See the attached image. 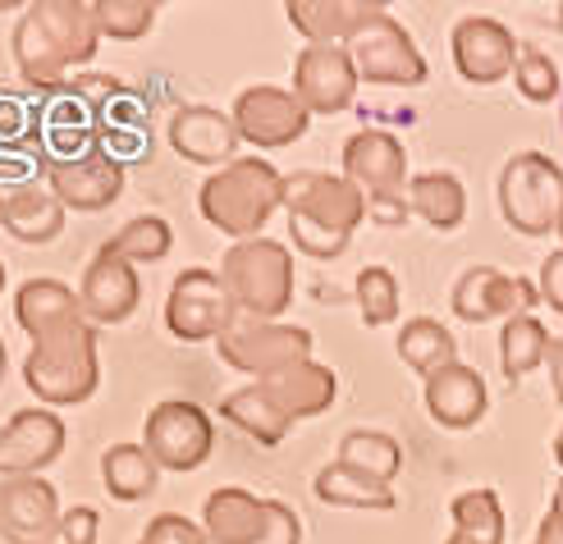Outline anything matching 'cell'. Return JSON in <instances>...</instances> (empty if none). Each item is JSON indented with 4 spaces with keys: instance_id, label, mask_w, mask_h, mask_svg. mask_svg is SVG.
I'll return each instance as SVG.
<instances>
[{
    "instance_id": "cell-1",
    "label": "cell",
    "mask_w": 563,
    "mask_h": 544,
    "mask_svg": "<svg viewBox=\"0 0 563 544\" xmlns=\"http://www.w3.org/2000/svg\"><path fill=\"white\" fill-rule=\"evenodd\" d=\"M101 27L88 0H37L14 23V65L37 92L65 88V74L97 55Z\"/></svg>"
},
{
    "instance_id": "cell-2",
    "label": "cell",
    "mask_w": 563,
    "mask_h": 544,
    "mask_svg": "<svg viewBox=\"0 0 563 544\" xmlns=\"http://www.w3.org/2000/svg\"><path fill=\"white\" fill-rule=\"evenodd\" d=\"M285 211L294 247L312 262L340 256L353 238V229L367 220V197L344 175H321V169H298L285 175Z\"/></svg>"
},
{
    "instance_id": "cell-3",
    "label": "cell",
    "mask_w": 563,
    "mask_h": 544,
    "mask_svg": "<svg viewBox=\"0 0 563 544\" xmlns=\"http://www.w3.org/2000/svg\"><path fill=\"white\" fill-rule=\"evenodd\" d=\"M197 207H202L207 224H216L234 243L262 238L266 220L285 207V175L262 156H239L224 169H211L202 192H197Z\"/></svg>"
},
{
    "instance_id": "cell-4",
    "label": "cell",
    "mask_w": 563,
    "mask_h": 544,
    "mask_svg": "<svg viewBox=\"0 0 563 544\" xmlns=\"http://www.w3.org/2000/svg\"><path fill=\"white\" fill-rule=\"evenodd\" d=\"M101 362H97V325L69 321L33 338V353L23 357V385L42 408H78L97 393Z\"/></svg>"
},
{
    "instance_id": "cell-5",
    "label": "cell",
    "mask_w": 563,
    "mask_h": 544,
    "mask_svg": "<svg viewBox=\"0 0 563 544\" xmlns=\"http://www.w3.org/2000/svg\"><path fill=\"white\" fill-rule=\"evenodd\" d=\"M220 284L239 317L247 321H279L294 302V256L275 238H247L234 243L220 262Z\"/></svg>"
},
{
    "instance_id": "cell-6",
    "label": "cell",
    "mask_w": 563,
    "mask_h": 544,
    "mask_svg": "<svg viewBox=\"0 0 563 544\" xmlns=\"http://www.w3.org/2000/svg\"><path fill=\"white\" fill-rule=\"evenodd\" d=\"M563 211V169L541 152H518L499 169V215L527 238H541Z\"/></svg>"
},
{
    "instance_id": "cell-7",
    "label": "cell",
    "mask_w": 563,
    "mask_h": 544,
    "mask_svg": "<svg viewBox=\"0 0 563 544\" xmlns=\"http://www.w3.org/2000/svg\"><path fill=\"white\" fill-rule=\"evenodd\" d=\"M143 448L161 471H197L216 448V425L211 412H202L188 398H165L147 412L143 425Z\"/></svg>"
},
{
    "instance_id": "cell-8",
    "label": "cell",
    "mask_w": 563,
    "mask_h": 544,
    "mask_svg": "<svg viewBox=\"0 0 563 544\" xmlns=\"http://www.w3.org/2000/svg\"><path fill=\"white\" fill-rule=\"evenodd\" d=\"M216 348H220V362H230L234 370H243V376L266 380V376H275V370L312 357V330L239 317L216 338Z\"/></svg>"
},
{
    "instance_id": "cell-9",
    "label": "cell",
    "mask_w": 563,
    "mask_h": 544,
    "mask_svg": "<svg viewBox=\"0 0 563 544\" xmlns=\"http://www.w3.org/2000/svg\"><path fill=\"white\" fill-rule=\"evenodd\" d=\"M239 321V307L230 302L220 284V270L192 266L170 284V302H165V330L179 343H207L220 338Z\"/></svg>"
},
{
    "instance_id": "cell-10",
    "label": "cell",
    "mask_w": 563,
    "mask_h": 544,
    "mask_svg": "<svg viewBox=\"0 0 563 544\" xmlns=\"http://www.w3.org/2000/svg\"><path fill=\"white\" fill-rule=\"evenodd\" d=\"M349 55L357 65V78L380 82V88H417V82H427V60H421L417 42L408 37V27L389 10L349 42Z\"/></svg>"
},
{
    "instance_id": "cell-11",
    "label": "cell",
    "mask_w": 563,
    "mask_h": 544,
    "mask_svg": "<svg viewBox=\"0 0 563 544\" xmlns=\"http://www.w3.org/2000/svg\"><path fill=\"white\" fill-rule=\"evenodd\" d=\"M230 114H234L239 137L252 142L257 152L289 147V142H298L307 133V124H312V110L294 97V88H271V82H257V88L239 92Z\"/></svg>"
},
{
    "instance_id": "cell-12",
    "label": "cell",
    "mask_w": 563,
    "mask_h": 544,
    "mask_svg": "<svg viewBox=\"0 0 563 544\" xmlns=\"http://www.w3.org/2000/svg\"><path fill=\"white\" fill-rule=\"evenodd\" d=\"M541 302V289L527 284L522 275H504L495 266H472L459 275L454 284V317L467 321V325H486V321H514V317H527L531 307Z\"/></svg>"
},
{
    "instance_id": "cell-13",
    "label": "cell",
    "mask_w": 563,
    "mask_h": 544,
    "mask_svg": "<svg viewBox=\"0 0 563 544\" xmlns=\"http://www.w3.org/2000/svg\"><path fill=\"white\" fill-rule=\"evenodd\" d=\"M137 302H143V279H137V266L124 262V256L101 243L92 252L88 270H82L78 284V307H82V321L92 325H124Z\"/></svg>"
},
{
    "instance_id": "cell-14",
    "label": "cell",
    "mask_w": 563,
    "mask_h": 544,
    "mask_svg": "<svg viewBox=\"0 0 563 544\" xmlns=\"http://www.w3.org/2000/svg\"><path fill=\"white\" fill-rule=\"evenodd\" d=\"M60 499L42 476L0 480V540L5 544H55L60 540Z\"/></svg>"
},
{
    "instance_id": "cell-15",
    "label": "cell",
    "mask_w": 563,
    "mask_h": 544,
    "mask_svg": "<svg viewBox=\"0 0 563 544\" xmlns=\"http://www.w3.org/2000/svg\"><path fill=\"white\" fill-rule=\"evenodd\" d=\"M46 188L60 197L65 211H88L92 215V211H106V207L120 202V192H124V165L97 142L88 156L46 165Z\"/></svg>"
},
{
    "instance_id": "cell-16",
    "label": "cell",
    "mask_w": 563,
    "mask_h": 544,
    "mask_svg": "<svg viewBox=\"0 0 563 544\" xmlns=\"http://www.w3.org/2000/svg\"><path fill=\"white\" fill-rule=\"evenodd\" d=\"M294 97L312 114H340L357 97V65L349 46H302L294 60Z\"/></svg>"
},
{
    "instance_id": "cell-17",
    "label": "cell",
    "mask_w": 563,
    "mask_h": 544,
    "mask_svg": "<svg viewBox=\"0 0 563 544\" xmlns=\"http://www.w3.org/2000/svg\"><path fill=\"white\" fill-rule=\"evenodd\" d=\"M65 453V421L51 408H23L0 425V480L42 476Z\"/></svg>"
},
{
    "instance_id": "cell-18",
    "label": "cell",
    "mask_w": 563,
    "mask_h": 544,
    "mask_svg": "<svg viewBox=\"0 0 563 544\" xmlns=\"http://www.w3.org/2000/svg\"><path fill=\"white\" fill-rule=\"evenodd\" d=\"M344 179L362 197L408 192V152L389 129H362L344 142Z\"/></svg>"
},
{
    "instance_id": "cell-19",
    "label": "cell",
    "mask_w": 563,
    "mask_h": 544,
    "mask_svg": "<svg viewBox=\"0 0 563 544\" xmlns=\"http://www.w3.org/2000/svg\"><path fill=\"white\" fill-rule=\"evenodd\" d=\"M97 147V114L74 88H51L37 110V152L46 165L88 156Z\"/></svg>"
},
{
    "instance_id": "cell-20",
    "label": "cell",
    "mask_w": 563,
    "mask_h": 544,
    "mask_svg": "<svg viewBox=\"0 0 563 544\" xmlns=\"http://www.w3.org/2000/svg\"><path fill=\"white\" fill-rule=\"evenodd\" d=\"M518 51L522 46L514 42V33L499 19L472 14V19H459V27H454V65L467 82H482V88L514 74Z\"/></svg>"
},
{
    "instance_id": "cell-21",
    "label": "cell",
    "mask_w": 563,
    "mask_h": 544,
    "mask_svg": "<svg viewBox=\"0 0 563 544\" xmlns=\"http://www.w3.org/2000/svg\"><path fill=\"white\" fill-rule=\"evenodd\" d=\"M239 129H234V114H224L216 106H179L170 114V147L192 160V165H211L224 169L230 160H239Z\"/></svg>"
},
{
    "instance_id": "cell-22",
    "label": "cell",
    "mask_w": 563,
    "mask_h": 544,
    "mask_svg": "<svg viewBox=\"0 0 563 544\" xmlns=\"http://www.w3.org/2000/svg\"><path fill=\"white\" fill-rule=\"evenodd\" d=\"M289 23L307 37V46H349L372 19L385 14L376 0H289Z\"/></svg>"
},
{
    "instance_id": "cell-23",
    "label": "cell",
    "mask_w": 563,
    "mask_h": 544,
    "mask_svg": "<svg viewBox=\"0 0 563 544\" xmlns=\"http://www.w3.org/2000/svg\"><path fill=\"white\" fill-rule=\"evenodd\" d=\"M266 393H271V403L285 412L289 421H302V417H321L330 412L334 403V393H340V380H334V370L321 366V362H294L285 370H275V376L257 380Z\"/></svg>"
},
{
    "instance_id": "cell-24",
    "label": "cell",
    "mask_w": 563,
    "mask_h": 544,
    "mask_svg": "<svg viewBox=\"0 0 563 544\" xmlns=\"http://www.w3.org/2000/svg\"><path fill=\"white\" fill-rule=\"evenodd\" d=\"M486 403H490L486 380L463 362L435 370L427 380V412L444 425V431H472V425L486 417Z\"/></svg>"
},
{
    "instance_id": "cell-25",
    "label": "cell",
    "mask_w": 563,
    "mask_h": 544,
    "mask_svg": "<svg viewBox=\"0 0 563 544\" xmlns=\"http://www.w3.org/2000/svg\"><path fill=\"white\" fill-rule=\"evenodd\" d=\"M262 522H266V499L239 490V485H220L202 503L207 544H257Z\"/></svg>"
},
{
    "instance_id": "cell-26",
    "label": "cell",
    "mask_w": 563,
    "mask_h": 544,
    "mask_svg": "<svg viewBox=\"0 0 563 544\" xmlns=\"http://www.w3.org/2000/svg\"><path fill=\"white\" fill-rule=\"evenodd\" d=\"M5 234L19 243H55L65 234V202L51 188L19 184L5 192V211H0Z\"/></svg>"
},
{
    "instance_id": "cell-27",
    "label": "cell",
    "mask_w": 563,
    "mask_h": 544,
    "mask_svg": "<svg viewBox=\"0 0 563 544\" xmlns=\"http://www.w3.org/2000/svg\"><path fill=\"white\" fill-rule=\"evenodd\" d=\"M14 321L27 330V338H42L69 321H82L78 293L60 279H27L14 298Z\"/></svg>"
},
{
    "instance_id": "cell-28",
    "label": "cell",
    "mask_w": 563,
    "mask_h": 544,
    "mask_svg": "<svg viewBox=\"0 0 563 544\" xmlns=\"http://www.w3.org/2000/svg\"><path fill=\"white\" fill-rule=\"evenodd\" d=\"M101 485L110 499L120 503H137L152 499L161 485V467L152 463V453L143 444H110L101 453Z\"/></svg>"
},
{
    "instance_id": "cell-29",
    "label": "cell",
    "mask_w": 563,
    "mask_h": 544,
    "mask_svg": "<svg viewBox=\"0 0 563 544\" xmlns=\"http://www.w3.org/2000/svg\"><path fill=\"white\" fill-rule=\"evenodd\" d=\"M408 207L431 229L449 234V229H459L463 215H467V192H463V184L454 175H449V169H427V175L408 179Z\"/></svg>"
},
{
    "instance_id": "cell-30",
    "label": "cell",
    "mask_w": 563,
    "mask_h": 544,
    "mask_svg": "<svg viewBox=\"0 0 563 544\" xmlns=\"http://www.w3.org/2000/svg\"><path fill=\"white\" fill-rule=\"evenodd\" d=\"M220 417L230 421V425H239L247 440L266 444V448H275L279 440L289 435V425H294L285 412L271 403V393H266L262 385H243V389H234V393L220 403Z\"/></svg>"
},
{
    "instance_id": "cell-31",
    "label": "cell",
    "mask_w": 563,
    "mask_h": 544,
    "mask_svg": "<svg viewBox=\"0 0 563 544\" xmlns=\"http://www.w3.org/2000/svg\"><path fill=\"white\" fill-rule=\"evenodd\" d=\"M312 490L330 508H357V512H389L394 508V490H389V485L362 476V471H353L344 463L321 467L317 480H312Z\"/></svg>"
},
{
    "instance_id": "cell-32",
    "label": "cell",
    "mask_w": 563,
    "mask_h": 544,
    "mask_svg": "<svg viewBox=\"0 0 563 544\" xmlns=\"http://www.w3.org/2000/svg\"><path fill=\"white\" fill-rule=\"evenodd\" d=\"M394 348H399L404 366H412L421 380H431L435 370L459 362V338L449 334L440 321H431V317H412L399 330V343H394Z\"/></svg>"
},
{
    "instance_id": "cell-33",
    "label": "cell",
    "mask_w": 563,
    "mask_h": 544,
    "mask_svg": "<svg viewBox=\"0 0 563 544\" xmlns=\"http://www.w3.org/2000/svg\"><path fill=\"white\" fill-rule=\"evenodd\" d=\"M334 463H344V467H353L362 476L389 485L394 476H399V467H404V448H399V440L385 435V431H349L340 440V457H334Z\"/></svg>"
},
{
    "instance_id": "cell-34",
    "label": "cell",
    "mask_w": 563,
    "mask_h": 544,
    "mask_svg": "<svg viewBox=\"0 0 563 544\" xmlns=\"http://www.w3.org/2000/svg\"><path fill=\"white\" fill-rule=\"evenodd\" d=\"M550 357V334L545 325L531 317H514V321H504L499 330V366H504V376H509V385H518L527 370H537L541 362Z\"/></svg>"
},
{
    "instance_id": "cell-35",
    "label": "cell",
    "mask_w": 563,
    "mask_h": 544,
    "mask_svg": "<svg viewBox=\"0 0 563 544\" xmlns=\"http://www.w3.org/2000/svg\"><path fill=\"white\" fill-rule=\"evenodd\" d=\"M454 535L472 540V544H504V508L495 490H467L454 499Z\"/></svg>"
},
{
    "instance_id": "cell-36",
    "label": "cell",
    "mask_w": 563,
    "mask_h": 544,
    "mask_svg": "<svg viewBox=\"0 0 563 544\" xmlns=\"http://www.w3.org/2000/svg\"><path fill=\"white\" fill-rule=\"evenodd\" d=\"M110 247H115L133 266H152V262H165V256H170L175 229H170V220H161V215H133L120 234L110 238Z\"/></svg>"
},
{
    "instance_id": "cell-37",
    "label": "cell",
    "mask_w": 563,
    "mask_h": 544,
    "mask_svg": "<svg viewBox=\"0 0 563 544\" xmlns=\"http://www.w3.org/2000/svg\"><path fill=\"white\" fill-rule=\"evenodd\" d=\"M353 293H357V311H362V325H389V321H399V279H394V270L385 266H362L357 270V284H353Z\"/></svg>"
},
{
    "instance_id": "cell-38",
    "label": "cell",
    "mask_w": 563,
    "mask_h": 544,
    "mask_svg": "<svg viewBox=\"0 0 563 544\" xmlns=\"http://www.w3.org/2000/svg\"><path fill=\"white\" fill-rule=\"evenodd\" d=\"M92 10H97L101 37H110V42H137V37L152 33L161 5H152V0H97Z\"/></svg>"
},
{
    "instance_id": "cell-39",
    "label": "cell",
    "mask_w": 563,
    "mask_h": 544,
    "mask_svg": "<svg viewBox=\"0 0 563 544\" xmlns=\"http://www.w3.org/2000/svg\"><path fill=\"white\" fill-rule=\"evenodd\" d=\"M514 82H518V92L527 97V101H554L559 97V88H563V78H559V65L550 60L545 51H537V46H522L518 51V65H514Z\"/></svg>"
},
{
    "instance_id": "cell-40",
    "label": "cell",
    "mask_w": 563,
    "mask_h": 544,
    "mask_svg": "<svg viewBox=\"0 0 563 544\" xmlns=\"http://www.w3.org/2000/svg\"><path fill=\"white\" fill-rule=\"evenodd\" d=\"M137 544H207V531L197 522H188L184 512H161V518L147 522Z\"/></svg>"
},
{
    "instance_id": "cell-41",
    "label": "cell",
    "mask_w": 563,
    "mask_h": 544,
    "mask_svg": "<svg viewBox=\"0 0 563 544\" xmlns=\"http://www.w3.org/2000/svg\"><path fill=\"white\" fill-rule=\"evenodd\" d=\"M257 544H302L298 512L289 503H279V499H266V522H262Z\"/></svg>"
},
{
    "instance_id": "cell-42",
    "label": "cell",
    "mask_w": 563,
    "mask_h": 544,
    "mask_svg": "<svg viewBox=\"0 0 563 544\" xmlns=\"http://www.w3.org/2000/svg\"><path fill=\"white\" fill-rule=\"evenodd\" d=\"M97 535H101V518H97V508H88V503L69 508L60 518V544H97Z\"/></svg>"
},
{
    "instance_id": "cell-43",
    "label": "cell",
    "mask_w": 563,
    "mask_h": 544,
    "mask_svg": "<svg viewBox=\"0 0 563 544\" xmlns=\"http://www.w3.org/2000/svg\"><path fill=\"white\" fill-rule=\"evenodd\" d=\"M367 220H376L380 229H404L412 220L408 192H389V197H367Z\"/></svg>"
},
{
    "instance_id": "cell-44",
    "label": "cell",
    "mask_w": 563,
    "mask_h": 544,
    "mask_svg": "<svg viewBox=\"0 0 563 544\" xmlns=\"http://www.w3.org/2000/svg\"><path fill=\"white\" fill-rule=\"evenodd\" d=\"M541 302H550L563 317V247L541 262Z\"/></svg>"
},
{
    "instance_id": "cell-45",
    "label": "cell",
    "mask_w": 563,
    "mask_h": 544,
    "mask_svg": "<svg viewBox=\"0 0 563 544\" xmlns=\"http://www.w3.org/2000/svg\"><path fill=\"white\" fill-rule=\"evenodd\" d=\"M537 544H563V480H559V490L550 499V512H545V522L537 531Z\"/></svg>"
},
{
    "instance_id": "cell-46",
    "label": "cell",
    "mask_w": 563,
    "mask_h": 544,
    "mask_svg": "<svg viewBox=\"0 0 563 544\" xmlns=\"http://www.w3.org/2000/svg\"><path fill=\"white\" fill-rule=\"evenodd\" d=\"M550 380H554V393L563 403V338H550Z\"/></svg>"
},
{
    "instance_id": "cell-47",
    "label": "cell",
    "mask_w": 563,
    "mask_h": 544,
    "mask_svg": "<svg viewBox=\"0 0 563 544\" xmlns=\"http://www.w3.org/2000/svg\"><path fill=\"white\" fill-rule=\"evenodd\" d=\"M554 463H559V467H563V431H559V435H554Z\"/></svg>"
},
{
    "instance_id": "cell-48",
    "label": "cell",
    "mask_w": 563,
    "mask_h": 544,
    "mask_svg": "<svg viewBox=\"0 0 563 544\" xmlns=\"http://www.w3.org/2000/svg\"><path fill=\"white\" fill-rule=\"evenodd\" d=\"M5 362H10L5 357V338H0V380H5Z\"/></svg>"
},
{
    "instance_id": "cell-49",
    "label": "cell",
    "mask_w": 563,
    "mask_h": 544,
    "mask_svg": "<svg viewBox=\"0 0 563 544\" xmlns=\"http://www.w3.org/2000/svg\"><path fill=\"white\" fill-rule=\"evenodd\" d=\"M554 23H559V27H563V5H554Z\"/></svg>"
},
{
    "instance_id": "cell-50",
    "label": "cell",
    "mask_w": 563,
    "mask_h": 544,
    "mask_svg": "<svg viewBox=\"0 0 563 544\" xmlns=\"http://www.w3.org/2000/svg\"><path fill=\"white\" fill-rule=\"evenodd\" d=\"M554 234H559V238H563V211H559V224H554Z\"/></svg>"
},
{
    "instance_id": "cell-51",
    "label": "cell",
    "mask_w": 563,
    "mask_h": 544,
    "mask_svg": "<svg viewBox=\"0 0 563 544\" xmlns=\"http://www.w3.org/2000/svg\"><path fill=\"white\" fill-rule=\"evenodd\" d=\"M0 10H19V5H14V0H0Z\"/></svg>"
},
{
    "instance_id": "cell-52",
    "label": "cell",
    "mask_w": 563,
    "mask_h": 544,
    "mask_svg": "<svg viewBox=\"0 0 563 544\" xmlns=\"http://www.w3.org/2000/svg\"><path fill=\"white\" fill-rule=\"evenodd\" d=\"M0 289H5V266H0Z\"/></svg>"
},
{
    "instance_id": "cell-53",
    "label": "cell",
    "mask_w": 563,
    "mask_h": 544,
    "mask_svg": "<svg viewBox=\"0 0 563 544\" xmlns=\"http://www.w3.org/2000/svg\"><path fill=\"white\" fill-rule=\"evenodd\" d=\"M0 211H5V192H0Z\"/></svg>"
},
{
    "instance_id": "cell-54",
    "label": "cell",
    "mask_w": 563,
    "mask_h": 544,
    "mask_svg": "<svg viewBox=\"0 0 563 544\" xmlns=\"http://www.w3.org/2000/svg\"><path fill=\"white\" fill-rule=\"evenodd\" d=\"M559 120H563V110H559Z\"/></svg>"
}]
</instances>
